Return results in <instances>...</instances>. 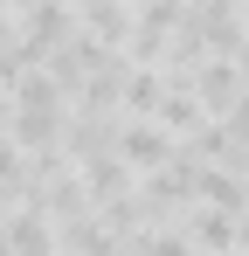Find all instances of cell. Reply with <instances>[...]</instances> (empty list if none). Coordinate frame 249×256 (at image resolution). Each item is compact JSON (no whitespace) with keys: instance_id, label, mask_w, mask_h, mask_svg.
<instances>
[{"instance_id":"obj_4","label":"cell","mask_w":249,"mask_h":256,"mask_svg":"<svg viewBox=\"0 0 249 256\" xmlns=\"http://www.w3.org/2000/svg\"><path fill=\"white\" fill-rule=\"evenodd\" d=\"M0 125H7V104H0Z\"/></svg>"},{"instance_id":"obj_3","label":"cell","mask_w":249,"mask_h":256,"mask_svg":"<svg viewBox=\"0 0 249 256\" xmlns=\"http://www.w3.org/2000/svg\"><path fill=\"white\" fill-rule=\"evenodd\" d=\"M7 7H35V0H7Z\"/></svg>"},{"instance_id":"obj_2","label":"cell","mask_w":249,"mask_h":256,"mask_svg":"<svg viewBox=\"0 0 249 256\" xmlns=\"http://www.w3.org/2000/svg\"><path fill=\"white\" fill-rule=\"evenodd\" d=\"M187 236L201 242V256H228L249 228H242V214H228V208H187Z\"/></svg>"},{"instance_id":"obj_5","label":"cell","mask_w":249,"mask_h":256,"mask_svg":"<svg viewBox=\"0 0 249 256\" xmlns=\"http://www.w3.org/2000/svg\"><path fill=\"white\" fill-rule=\"evenodd\" d=\"M228 256H236V250H228Z\"/></svg>"},{"instance_id":"obj_1","label":"cell","mask_w":249,"mask_h":256,"mask_svg":"<svg viewBox=\"0 0 249 256\" xmlns=\"http://www.w3.org/2000/svg\"><path fill=\"white\" fill-rule=\"evenodd\" d=\"M118 152H124V166H132V173H160L180 146H173V132H166L160 118H132V125L118 132Z\"/></svg>"}]
</instances>
